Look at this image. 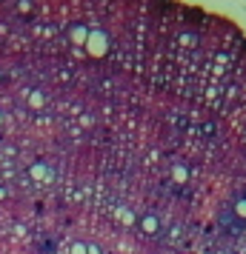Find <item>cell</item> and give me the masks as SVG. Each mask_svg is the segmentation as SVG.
<instances>
[{"label": "cell", "instance_id": "cell-2", "mask_svg": "<svg viewBox=\"0 0 246 254\" xmlns=\"http://www.w3.org/2000/svg\"><path fill=\"white\" fill-rule=\"evenodd\" d=\"M235 214L241 220H246V197H238V200H235Z\"/></svg>", "mask_w": 246, "mask_h": 254}, {"label": "cell", "instance_id": "cell-1", "mask_svg": "<svg viewBox=\"0 0 246 254\" xmlns=\"http://www.w3.org/2000/svg\"><path fill=\"white\" fill-rule=\"evenodd\" d=\"M141 226H143V231H146V234H158V231H161V220L155 217V214H146Z\"/></svg>", "mask_w": 246, "mask_h": 254}]
</instances>
